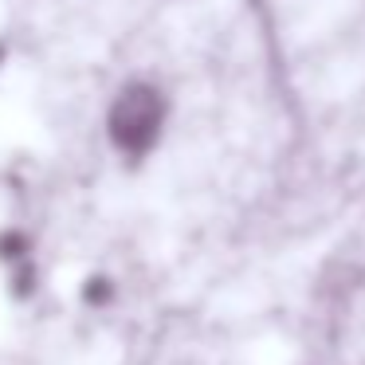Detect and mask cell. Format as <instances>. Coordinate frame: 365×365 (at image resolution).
<instances>
[{
    "instance_id": "6da1fadb",
    "label": "cell",
    "mask_w": 365,
    "mask_h": 365,
    "mask_svg": "<svg viewBox=\"0 0 365 365\" xmlns=\"http://www.w3.org/2000/svg\"><path fill=\"white\" fill-rule=\"evenodd\" d=\"M165 130V95L153 83H126L106 110V138L122 158H145Z\"/></svg>"
},
{
    "instance_id": "7a4b0ae2",
    "label": "cell",
    "mask_w": 365,
    "mask_h": 365,
    "mask_svg": "<svg viewBox=\"0 0 365 365\" xmlns=\"http://www.w3.org/2000/svg\"><path fill=\"white\" fill-rule=\"evenodd\" d=\"M79 302L87 310H110L118 302V283H114L106 271H91L79 283Z\"/></svg>"
},
{
    "instance_id": "3957f363",
    "label": "cell",
    "mask_w": 365,
    "mask_h": 365,
    "mask_svg": "<svg viewBox=\"0 0 365 365\" xmlns=\"http://www.w3.org/2000/svg\"><path fill=\"white\" fill-rule=\"evenodd\" d=\"M36 255V236L24 228H0V263L16 267V263L32 259Z\"/></svg>"
},
{
    "instance_id": "277c9868",
    "label": "cell",
    "mask_w": 365,
    "mask_h": 365,
    "mask_svg": "<svg viewBox=\"0 0 365 365\" xmlns=\"http://www.w3.org/2000/svg\"><path fill=\"white\" fill-rule=\"evenodd\" d=\"M40 287H43V275H40V267H36V259H24L9 271V294L16 302H32L36 294H40Z\"/></svg>"
}]
</instances>
